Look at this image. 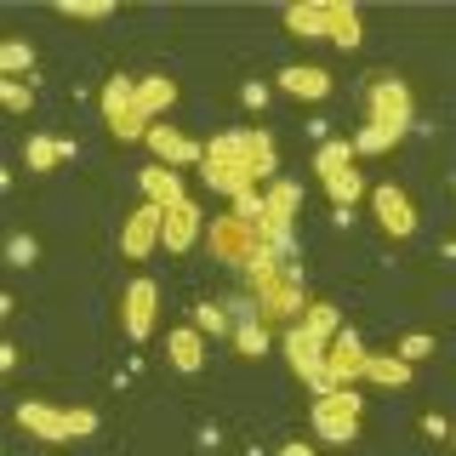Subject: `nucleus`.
<instances>
[{
	"label": "nucleus",
	"instance_id": "1",
	"mask_svg": "<svg viewBox=\"0 0 456 456\" xmlns=\"http://www.w3.org/2000/svg\"><path fill=\"white\" fill-rule=\"evenodd\" d=\"M280 171V149L268 132H217L206 142V160H200V177H206V189H217L228 200L251 194L256 177H274Z\"/></svg>",
	"mask_w": 456,
	"mask_h": 456
},
{
	"label": "nucleus",
	"instance_id": "2",
	"mask_svg": "<svg viewBox=\"0 0 456 456\" xmlns=\"http://www.w3.org/2000/svg\"><path fill=\"white\" fill-rule=\"evenodd\" d=\"M337 325H342L337 303H308V308L297 314L291 325H285V337H280L285 365H291V370L308 382L314 394H320V388H331V377H325V342L337 337Z\"/></svg>",
	"mask_w": 456,
	"mask_h": 456
},
{
	"label": "nucleus",
	"instance_id": "3",
	"mask_svg": "<svg viewBox=\"0 0 456 456\" xmlns=\"http://www.w3.org/2000/svg\"><path fill=\"white\" fill-rule=\"evenodd\" d=\"M246 285H251V303H256V320L274 331V325H291L297 314L308 308L303 285H297V274L280 263V246H268L256 263L246 268Z\"/></svg>",
	"mask_w": 456,
	"mask_h": 456
},
{
	"label": "nucleus",
	"instance_id": "4",
	"mask_svg": "<svg viewBox=\"0 0 456 456\" xmlns=\"http://www.w3.org/2000/svg\"><path fill=\"white\" fill-rule=\"evenodd\" d=\"M285 28L308 40H331L337 52H360V12L354 0H303V6H285Z\"/></svg>",
	"mask_w": 456,
	"mask_h": 456
},
{
	"label": "nucleus",
	"instance_id": "5",
	"mask_svg": "<svg viewBox=\"0 0 456 456\" xmlns=\"http://www.w3.org/2000/svg\"><path fill=\"white\" fill-rule=\"evenodd\" d=\"M18 428L35 439H52V445H63V439H86L97 434V411L86 405H46V399H23L18 405Z\"/></svg>",
	"mask_w": 456,
	"mask_h": 456
},
{
	"label": "nucleus",
	"instance_id": "6",
	"mask_svg": "<svg viewBox=\"0 0 456 456\" xmlns=\"http://www.w3.org/2000/svg\"><path fill=\"white\" fill-rule=\"evenodd\" d=\"M206 246H211V256H217V263H228V268H251L256 256L274 246V240H263V228H256L251 217L223 211V217L206 223Z\"/></svg>",
	"mask_w": 456,
	"mask_h": 456
},
{
	"label": "nucleus",
	"instance_id": "7",
	"mask_svg": "<svg viewBox=\"0 0 456 456\" xmlns=\"http://www.w3.org/2000/svg\"><path fill=\"white\" fill-rule=\"evenodd\" d=\"M308 422H314V434H320L325 445H348V439H360L365 405H360V394H354V382H342V388H320V394H314Z\"/></svg>",
	"mask_w": 456,
	"mask_h": 456
},
{
	"label": "nucleus",
	"instance_id": "8",
	"mask_svg": "<svg viewBox=\"0 0 456 456\" xmlns=\"http://www.w3.org/2000/svg\"><path fill=\"white\" fill-rule=\"evenodd\" d=\"M365 109H370V120L365 126H382V132H405L411 126V114H417V97H411V86L405 80H394V75H377L365 86Z\"/></svg>",
	"mask_w": 456,
	"mask_h": 456
},
{
	"label": "nucleus",
	"instance_id": "9",
	"mask_svg": "<svg viewBox=\"0 0 456 456\" xmlns=\"http://www.w3.org/2000/svg\"><path fill=\"white\" fill-rule=\"evenodd\" d=\"M132 92H137L132 75H109L103 80V120H109V132L120 137V142H142V137H149V120L137 114Z\"/></svg>",
	"mask_w": 456,
	"mask_h": 456
},
{
	"label": "nucleus",
	"instance_id": "10",
	"mask_svg": "<svg viewBox=\"0 0 456 456\" xmlns=\"http://www.w3.org/2000/svg\"><path fill=\"white\" fill-rule=\"evenodd\" d=\"M370 211H377V228L388 240H411V234H417V223H422L417 200L399 189V183H377V189H370Z\"/></svg>",
	"mask_w": 456,
	"mask_h": 456
},
{
	"label": "nucleus",
	"instance_id": "11",
	"mask_svg": "<svg viewBox=\"0 0 456 456\" xmlns=\"http://www.w3.org/2000/svg\"><path fill=\"white\" fill-rule=\"evenodd\" d=\"M154 320H160V285L137 274L132 285H126V297H120V325H126V337H132V342H142V337L154 331Z\"/></svg>",
	"mask_w": 456,
	"mask_h": 456
},
{
	"label": "nucleus",
	"instance_id": "12",
	"mask_svg": "<svg viewBox=\"0 0 456 456\" xmlns=\"http://www.w3.org/2000/svg\"><path fill=\"white\" fill-rule=\"evenodd\" d=\"M160 223H166V206H154V200H142V206L126 217V228H120V251L132 256V263H142L154 246H160Z\"/></svg>",
	"mask_w": 456,
	"mask_h": 456
},
{
	"label": "nucleus",
	"instance_id": "13",
	"mask_svg": "<svg viewBox=\"0 0 456 456\" xmlns=\"http://www.w3.org/2000/svg\"><path fill=\"white\" fill-rule=\"evenodd\" d=\"M297 206H303V189L297 183H285V177H274V189L263 194V217H256V228H263V240H285V228H291V217H297Z\"/></svg>",
	"mask_w": 456,
	"mask_h": 456
},
{
	"label": "nucleus",
	"instance_id": "14",
	"mask_svg": "<svg viewBox=\"0 0 456 456\" xmlns=\"http://www.w3.org/2000/svg\"><path fill=\"white\" fill-rule=\"evenodd\" d=\"M142 142H149V149H154V160L171 166V171H183V166H200V160H206V142L183 137L177 126H160V120L149 126V137H142Z\"/></svg>",
	"mask_w": 456,
	"mask_h": 456
},
{
	"label": "nucleus",
	"instance_id": "15",
	"mask_svg": "<svg viewBox=\"0 0 456 456\" xmlns=\"http://www.w3.org/2000/svg\"><path fill=\"white\" fill-rule=\"evenodd\" d=\"M206 234V217H200V206H194V194L189 200H177V206H166V223H160V246H171V251H189L194 240Z\"/></svg>",
	"mask_w": 456,
	"mask_h": 456
},
{
	"label": "nucleus",
	"instance_id": "16",
	"mask_svg": "<svg viewBox=\"0 0 456 456\" xmlns=\"http://www.w3.org/2000/svg\"><path fill=\"white\" fill-rule=\"evenodd\" d=\"M360 360H365L360 337L337 325V337L325 342V377H331V388H342V382H360Z\"/></svg>",
	"mask_w": 456,
	"mask_h": 456
},
{
	"label": "nucleus",
	"instance_id": "17",
	"mask_svg": "<svg viewBox=\"0 0 456 456\" xmlns=\"http://www.w3.org/2000/svg\"><path fill=\"white\" fill-rule=\"evenodd\" d=\"M280 92H291V97H303V103H320L325 92H331V69H320V63H285L280 75H274Z\"/></svg>",
	"mask_w": 456,
	"mask_h": 456
},
{
	"label": "nucleus",
	"instance_id": "18",
	"mask_svg": "<svg viewBox=\"0 0 456 456\" xmlns=\"http://www.w3.org/2000/svg\"><path fill=\"white\" fill-rule=\"evenodd\" d=\"M411 377H417V365H411V360H399V354H370V348H365L360 382H377V388H405Z\"/></svg>",
	"mask_w": 456,
	"mask_h": 456
},
{
	"label": "nucleus",
	"instance_id": "19",
	"mask_svg": "<svg viewBox=\"0 0 456 456\" xmlns=\"http://www.w3.org/2000/svg\"><path fill=\"white\" fill-rule=\"evenodd\" d=\"M132 103H137V114H142V120L154 126V114H166L171 103H177V80H171V75H160V69H154V75H142V80H137Z\"/></svg>",
	"mask_w": 456,
	"mask_h": 456
},
{
	"label": "nucleus",
	"instance_id": "20",
	"mask_svg": "<svg viewBox=\"0 0 456 456\" xmlns=\"http://www.w3.org/2000/svg\"><path fill=\"white\" fill-rule=\"evenodd\" d=\"M69 160H75V137H46V132H40V137L23 142V166L28 171H57Z\"/></svg>",
	"mask_w": 456,
	"mask_h": 456
},
{
	"label": "nucleus",
	"instance_id": "21",
	"mask_svg": "<svg viewBox=\"0 0 456 456\" xmlns=\"http://www.w3.org/2000/svg\"><path fill=\"white\" fill-rule=\"evenodd\" d=\"M166 354L177 370H200L206 365V337H200V325H177V331L166 337Z\"/></svg>",
	"mask_w": 456,
	"mask_h": 456
},
{
	"label": "nucleus",
	"instance_id": "22",
	"mask_svg": "<svg viewBox=\"0 0 456 456\" xmlns=\"http://www.w3.org/2000/svg\"><path fill=\"white\" fill-rule=\"evenodd\" d=\"M137 183H142V194H149L154 206H177V200H189V189H183V177H177L171 166H160V160H154L149 171H142Z\"/></svg>",
	"mask_w": 456,
	"mask_h": 456
},
{
	"label": "nucleus",
	"instance_id": "23",
	"mask_svg": "<svg viewBox=\"0 0 456 456\" xmlns=\"http://www.w3.org/2000/svg\"><path fill=\"white\" fill-rule=\"evenodd\" d=\"M320 189H325V194H331V206H337V217H348V206H354V200H360V194H365V177H360V171H354V166H342V171H331V177H325V183H320Z\"/></svg>",
	"mask_w": 456,
	"mask_h": 456
},
{
	"label": "nucleus",
	"instance_id": "24",
	"mask_svg": "<svg viewBox=\"0 0 456 456\" xmlns=\"http://www.w3.org/2000/svg\"><path fill=\"white\" fill-rule=\"evenodd\" d=\"M28 63H35V46H28L23 35L0 40V69H6V80H23V75H28Z\"/></svg>",
	"mask_w": 456,
	"mask_h": 456
},
{
	"label": "nucleus",
	"instance_id": "25",
	"mask_svg": "<svg viewBox=\"0 0 456 456\" xmlns=\"http://www.w3.org/2000/svg\"><path fill=\"white\" fill-rule=\"evenodd\" d=\"M394 132H382V126H360V137H348V149H354V160H377V154H388L394 149Z\"/></svg>",
	"mask_w": 456,
	"mask_h": 456
},
{
	"label": "nucleus",
	"instance_id": "26",
	"mask_svg": "<svg viewBox=\"0 0 456 456\" xmlns=\"http://www.w3.org/2000/svg\"><path fill=\"white\" fill-rule=\"evenodd\" d=\"M342 166H354V149L342 137H331V142H320V149H314V171H320V183L331 177V171H342Z\"/></svg>",
	"mask_w": 456,
	"mask_h": 456
},
{
	"label": "nucleus",
	"instance_id": "27",
	"mask_svg": "<svg viewBox=\"0 0 456 456\" xmlns=\"http://www.w3.org/2000/svg\"><path fill=\"white\" fill-rule=\"evenodd\" d=\"M268 337H274V331H268L263 320H246V325H234V348L246 354V360H256V354H268Z\"/></svg>",
	"mask_w": 456,
	"mask_h": 456
},
{
	"label": "nucleus",
	"instance_id": "28",
	"mask_svg": "<svg viewBox=\"0 0 456 456\" xmlns=\"http://www.w3.org/2000/svg\"><path fill=\"white\" fill-rule=\"evenodd\" d=\"M63 18H80V23H103V18H114V0H63Z\"/></svg>",
	"mask_w": 456,
	"mask_h": 456
},
{
	"label": "nucleus",
	"instance_id": "29",
	"mask_svg": "<svg viewBox=\"0 0 456 456\" xmlns=\"http://www.w3.org/2000/svg\"><path fill=\"white\" fill-rule=\"evenodd\" d=\"M194 325H200V337H228V314L217 303H200L194 308Z\"/></svg>",
	"mask_w": 456,
	"mask_h": 456
},
{
	"label": "nucleus",
	"instance_id": "30",
	"mask_svg": "<svg viewBox=\"0 0 456 456\" xmlns=\"http://www.w3.org/2000/svg\"><path fill=\"white\" fill-rule=\"evenodd\" d=\"M394 354H399V360H428V354H434V337H428V331H405Z\"/></svg>",
	"mask_w": 456,
	"mask_h": 456
},
{
	"label": "nucleus",
	"instance_id": "31",
	"mask_svg": "<svg viewBox=\"0 0 456 456\" xmlns=\"http://www.w3.org/2000/svg\"><path fill=\"white\" fill-rule=\"evenodd\" d=\"M0 103H6L12 114H23L28 109V86L23 80H0Z\"/></svg>",
	"mask_w": 456,
	"mask_h": 456
},
{
	"label": "nucleus",
	"instance_id": "32",
	"mask_svg": "<svg viewBox=\"0 0 456 456\" xmlns=\"http://www.w3.org/2000/svg\"><path fill=\"white\" fill-rule=\"evenodd\" d=\"M6 256H12V263H35V240H28V234H18V240H12V246H6Z\"/></svg>",
	"mask_w": 456,
	"mask_h": 456
},
{
	"label": "nucleus",
	"instance_id": "33",
	"mask_svg": "<svg viewBox=\"0 0 456 456\" xmlns=\"http://www.w3.org/2000/svg\"><path fill=\"white\" fill-rule=\"evenodd\" d=\"M422 434H428V439H445L451 422H445V417H422Z\"/></svg>",
	"mask_w": 456,
	"mask_h": 456
},
{
	"label": "nucleus",
	"instance_id": "34",
	"mask_svg": "<svg viewBox=\"0 0 456 456\" xmlns=\"http://www.w3.org/2000/svg\"><path fill=\"white\" fill-rule=\"evenodd\" d=\"M246 103H251V109H263V103H268V86H263V80H251V86H246Z\"/></svg>",
	"mask_w": 456,
	"mask_h": 456
}]
</instances>
